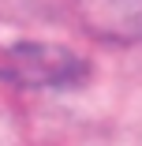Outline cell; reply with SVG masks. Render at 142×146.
Instances as JSON below:
<instances>
[{
  "label": "cell",
  "mask_w": 142,
  "mask_h": 146,
  "mask_svg": "<svg viewBox=\"0 0 142 146\" xmlns=\"http://www.w3.org/2000/svg\"><path fill=\"white\" fill-rule=\"evenodd\" d=\"M0 75L19 86H75L79 79H86V60L64 45L26 41L0 56Z\"/></svg>",
  "instance_id": "1"
},
{
  "label": "cell",
  "mask_w": 142,
  "mask_h": 146,
  "mask_svg": "<svg viewBox=\"0 0 142 146\" xmlns=\"http://www.w3.org/2000/svg\"><path fill=\"white\" fill-rule=\"evenodd\" d=\"M45 0H0V19H26L34 15Z\"/></svg>",
  "instance_id": "3"
},
{
  "label": "cell",
  "mask_w": 142,
  "mask_h": 146,
  "mask_svg": "<svg viewBox=\"0 0 142 146\" xmlns=\"http://www.w3.org/2000/svg\"><path fill=\"white\" fill-rule=\"evenodd\" d=\"M75 15L101 41H142V0H71Z\"/></svg>",
  "instance_id": "2"
}]
</instances>
